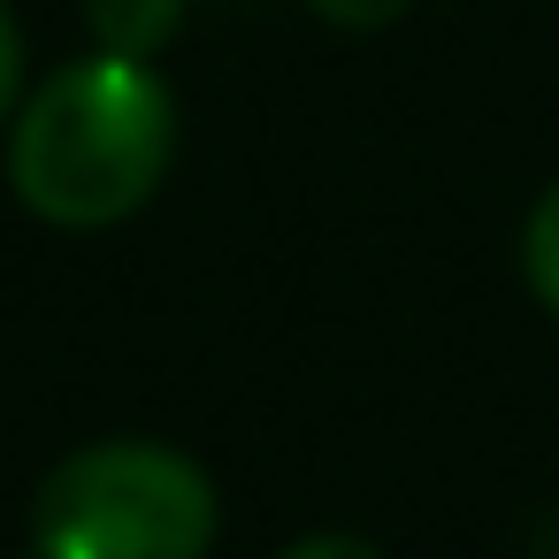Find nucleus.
<instances>
[{
  "instance_id": "f257e3e1",
  "label": "nucleus",
  "mask_w": 559,
  "mask_h": 559,
  "mask_svg": "<svg viewBox=\"0 0 559 559\" xmlns=\"http://www.w3.org/2000/svg\"><path fill=\"white\" fill-rule=\"evenodd\" d=\"M169 154L177 93L154 78V62L93 47L24 100L9 131V185L55 230H108L154 200Z\"/></svg>"
},
{
  "instance_id": "f03ea898",
  "label": "nucleus",
  "mask_w": 559,
  "mask_h": 559,
  "mask_svg": "<svg viewBox=\"0 0 559 559\" xmlns=\"http://www.w3.org/2000/svg\"><path fill=\"white\" fill-rule=\"evenodd\" d=\"M215 483L177 444L108 437L78 444L47 467L32 498L39 559H207L215 544Z\"/></svg>"
},
{
  "instance_id": "7ed1b4c3",
  "label": "nucleus",
  "mask_w": 559,
  "mask_h": 559,
  "mask_svg": "<svg viewBox=\"0 0 559 559\" xmlns=\"http://www.w3.org/2000/svg\"><path fill=\"white\" fill-rule=\"evenodd\" d=\"M85 24H93L100 55L154 62L177 39V24H185V0H85Z\"/></svg>"
},
{
  "instance_id": "20e7f679",
  "label": "nucleus",
  "mask_w": 559,
  "mask_h": 559,
  "mask_svg": "<svg viewBox=\"0 0 559 559\" xmlns=\"http://www.w3.org/2000/svg\"><path fill=\"white\" fill-rule=\"evenodd\" d=\"M521 276H528V292L559 314V185L528 207V230H521Z\"/></svg>"
},
{
  "instance_id": "39448f33",
  "label": "nucleus",
  "mask_w": 559,
  "mask_h": 559,
  "mask_svg": "<svg viewBox=\"0 0 559 559\" xmlns=\"http://www.w3.org/2000/svg\"><path fill=\"white\" fill-rule=\"evenodd\" d=\"M307 9L322 24H337V32H383V24H399L414 9V0H307Z\"/></svg>"
},
{
  "instance_id": "423d86ee",
  "label": "nucleus",
  "mask_w": 559,
  "mask_h": 559,
  "mask_svg": "<svg viewBox=\"0 0 559 559\" xmlns=\"http://www.w3.org/2000/svg\"><path fill=\"white\" fill-rule=\"evenodd\" d=\"M276 559H383L368 536H345V528H322V536H299V544H284Z\"/></svg>"
},
{
  "instance_id": "0eeeda50",
  "label": "nucleus",
  "mask_w": 559,
  "mask_h": 559,
  "mask_svg": "<svg viewBox=\"0 0 559 559\" xmlns=\"http://www.w3.org/2000/svg\"><path fill=\"white\" fill-rule=\"evenodd\" d=\"M16 85H24V39H16L9 0H0V123H9V108H16Z\"/></svg>"
},
{
  "instance_id": "6e6552de",
  "label": "nucleus",
  "mask_w": 559,
  "mask_h": 559,
  "mask_svg": "<svg viewBox=\"0 0 559 559\" xmlns=\"http://www.w3.org/2000/svg\"><path fill=\"white\" fill-rule=\"evenodd\" d=\"M0 559H39V551H0Z\"/></svg>"
}]
</instances>
